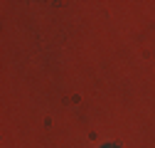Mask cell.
<instances>
[{"label":"cell","instance_id":"6da1fadb","mask_svg":"<svg viewBox=\"0 0 155 148\" xmlns=\"http://www.w3.org/2000/svg\"><path fill=\"white\" fill-rule=\"evenodd\" d=\"M106 148H113V146H106Z\"/></svg>","mask_w":155,"mask_h":148}]
</instances>
